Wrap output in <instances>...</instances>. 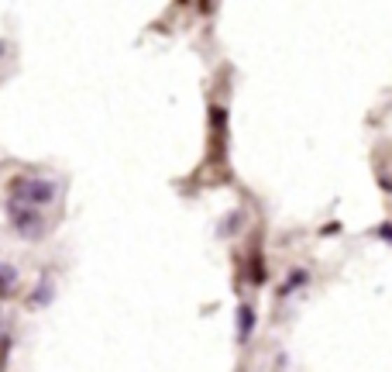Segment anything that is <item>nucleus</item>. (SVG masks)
I'll use <instances>...</instances> for the list:
<instances>
[{
    "mask_svg": "<svg viewBox=\"0 0 392 372\" xmlns=\"http://www.w3.org/2000/svg\"><path fill=\"white\" fill-rule=\"evenodd\" d=\"M55 197H59V186L52 179H38V176H18V179H10V200L45 207V204H52Z\"/></svg>",
    "mask_w": 392,
    "mask_h": 372,
    "instance_id": "f257e3e1",
    "label": "nucleus"
},
{
    "mask_svg": "<svg viewBox=\"0 0 392 372\" xmlns=\"http://www.w3.org/2000/svg\"><path fill=\"white\" fill-rule=\"evenodd\" d=\"M7 214H10V224L18 228V235H24V238H31V242H38L41 238V231H45V217L35 210V204L10 200Z\"/></svg>",
    "mask_w": 392,
    "mask_h": 372,
    "instance_id": "f03ea898",
    "label": "nucleus"
},
{
    "mask_svg": "<svg viewBox=\"0 0 392 372\" xmlns=\"http://www.w3.org/2000/svg\"><path fill=\"white\" fill-rule=\"evenodd\" d=\"M248 280H251V287H265V280H269V269H265V255L255 248L251 252V262H248Z\"/></svg>",
    "mask_w": 392,
    "mask_h": 372,
    "instance_id": "7ed1b4c3",
    "label": "nucleus"
},
{
    "mask_svg": "<svg viewBox=\"0 0 392 372\" xmlns=\"http://www.w3.org/2000/svg\"><path fill=\"white\" fill-rule=\"evenodd\" d=\"M251 331H255V307H251V303H241V307H237V338L248 341Z\"/></svg>",
    "mask_w": 392,
    "mask_h": 372,
    "instance_id": "20e7f679",
    "label": "nucleus"
},
{
    "mask_svg": "<svg viewBox=\"0 0 392 372\" xmlns=\"http://www.w3.org/2000/svg\"><path fill=\"white\" fill-rule=\"evenodd\" d=\"M307 283H310V273H307V269H293V273H289V280H286V283L279 287V296L286 300V296H293L296 289L307 287Z\"/></svg>",
    "mask_w": 392,
    "mask_h": 372,
    "instance_id": "39448f33",
    "label": "nucleus"
},
{
    "mask_svg": "<svg viewBox=\"0 0 392 372\" xmlns=\"http://www.w3.org/2000/svg\"><path fill=\"white\" fill-rule=\"evenodd\" d=\"M52 293H55V287H52V280L45 276V280H41L38 287H35V296H31L28 303H31V307H45V303L52 300Z\"/></svg>",
    "mask_w": 392,
    "mask_h": 372,
    "instance_id": "423d86ee",
    "label": "nucleus"
},
{
    "mask_svg": "<svg viewBox=\"0 0 392 372\" xmlns=\"http://www.w3.org/2000/svg\"><path fill=\"white\" fill-rule=\"evenodd\" d=\"M14 283H18V273H14L10 266L0 262V296H7V293L14 289Z\"/></svg>",
    "mask_w": 392,
    "mask_h": 372,
    "instance_id": "0eeeda50",
    "label": "nucleus"
},
{
    "mask_svg": "<svg viewBox=\"0 0 392 372\" xmlns=\"http://www.w3.org/2000/svg\"><path fill=\"white\" fill-rule=\"evenodd\" d=\"M379 235H382V242H392V224H379Z\"/></svg>",
    "mask_w": 392,
    "mask_h": 372,
    "instance_id": "6e6552de",
    "label": "nucleus"
},
{
    "mask_svg": "<svg viewBox=\"0 0 392 372\" xmlns=\"http://www.w3.org/2000/svg\"><path fill=\"white\" fill-rule=\"evenodd\" d=\"M4 52H7V48H4V41H0V55H4Z\"/></svg>",
    "mask_w": 392,
    "mask_h": 372,
    "instance_id": "1a4fd4ad",
    "label": "nucleus"
},
{
    "mask_svg": "<svg viewBox=\"0 0 392 372\" xmlns=\"http://www.w3.org/2000/svg\"><path fill=\"white\" fill-rule=\"evenodd\" d=\"M0 328H4V317H0Z\"/></svg>",
    "mask_w": 392,
    "mask_h": 372,
    "instance_id": "9d476101",
    "label": "nucleus"
}]
</instances>
